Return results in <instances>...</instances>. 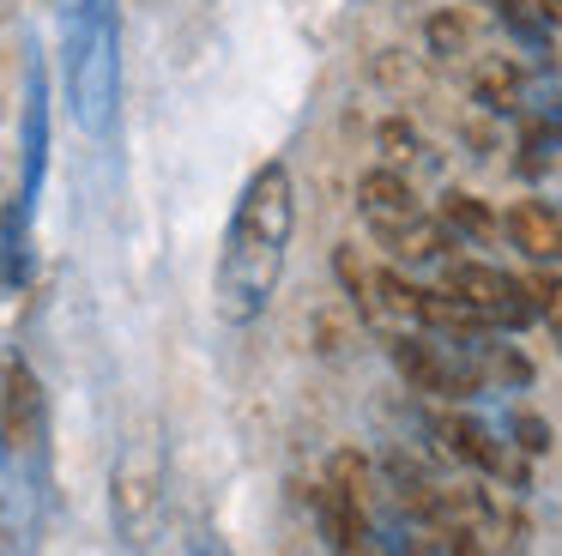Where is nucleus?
I'll return each instance as SVG.
<instances>
[{"label":"nucleus","instance_id":"1","mask_svg":"<svg viewBox=\"0 0 562 556\" xmlns=\"http://www.w3.org/2000/svg\"><path fill=\"white\" fill-rule=\"evenodd\" d=\"M296 230V193H291V169L284 164H260L248 176L243 200H236L231 236H224V260H218V314L231 326L260 321V309L272 302L284 273V248Z\"/></svg>","mask_w":562,"mask_h":556},{"label":"nucleus","instance_id":"2","mask_svg":"<svg viewBox=\"0 0 562 556\" xmlns=\"http://www.w3.org/2000/svg\"><path fill=\"white\" fill-rule=\"evenodd\" d=\"M74 31H67V103L74 121L103 140L115 127V103H122V24H115V0H79Z\"/></svg>","mask_w":562,"mask_h":556},{"label":"nucleus","instance_id":"3","mask_svg":"<svg viewBox=\"0 0 562 556\" xmlns=\"http://www.w3.org/2000/svg\"><path fill=\"white\" fill-rule=\"evenodd\" d=\"M502 230H508V242L526 260H538V266L562 260V212H550L544 200H514L508 218H502Z\"/></svg>","mask_w":562,"mask_h":556},{"label":"nucleus","instance_id":"4","mask_svg":"<svg viewBox=\"0 0 562 556\" xmlns=\"http://www.w3.org/2000/svg\"><path fill=\"white\" fill-rule=\"evenodd\" d=\"M43 164H49V73H43V60H31V91H25V188H19V200L37 205Z\"/></svg>","mask_w":562,"mask_h":556},{"label":"nucleus","instance_id":"5","mask_svg":"<svg viewBox=\"0 0 562 556\" xmlns=\"http://www.w3.org/2000/svg\"><path fill=\"white\" fill-rule=\"evenodd\" d=\"M315 508H321V526H327L333 551H363L369 544V508H363L357 490H345V483L327 478L321 496H315Z\"/></svg>","mask_w":562,"mask_h":556},{"label":"nucleus","instance_id":"6","mask_svg":"<svg viewBox=\"0 0 562 556\" xmlns=\"http://www.w3.org/2000/svg\"><path fill=\"white\" fill-rule=\"evenodd\" d=\"M375 236L387 242L400 260H441V254L453 248V230H448V218L441 224H429V218H387V224H375Z\"/></svg>","mask_w":562,"mask_h":556},{"label":"nucleus","instance_id":"7","mask_svg":"<svg viewBox=\"0 0 562 556\" xmlns=\"http://www.w3.org/2000/svg\"><path fill=\"white\" fill-rule=\"evenodd\" d=\"M417 326H436V333L448 338H484L490 333V314L472 309L465 297H453V290H424V302H417Z\"/></svg>","mask_w":562,"mask_h":556},{"label":"nucleus","instance_id":"8","mask_svg":"<svg viewBox=\"0 0 562 556\" xmlns=\"http://www.w3.org/2000/svg\"><path fill=\"white\" fill-rule=\"evenodd\" d=\"M393 363H400L405 381L424 387V393H472V387H477V375L441 369V357L429 345H417V338H393Z\"/></svg>","mask_w":562,"mask_h":556},{"label":"nucleus","instance_id":"9","mask_svg":"<svg viewBox=\"0 0 562 556\" xmlns=\"http://www.w3.org/2000/svg\"><path fill=\"white\" fill-rule=\"evenodd\" d=\"M441 435L453 442V454H460V459H472V466H484V471H502V478L526 483V466L502 454V447L490 442V430H484L477 418H448V423H441Z\"/></svg>","mask_w":562,"mask_h":556},{"label":"nucleus","instance_id":"10","mask_svg":"<svg viewBox=\"0 0 562 556\" xmlns=\"http://www.w3.org/2000/svg\"><path fill=\"white\" fill-rule=\"evenodd\" d=\"M357 200H363L369 224H387V218H412L417 212V193L412 181L400 176V169H363V181H357Z\"/></svg>","mask_w":562,"mask_h":556},{"label":"nucleus","instance_id":"11","mask_svg":"<svg viewBox=\"0 0 562 556\" xmlns=\"http://www.w3.org/2000/svg\"><path fill=\"white\" fill-rule=\"evenodd\" d=\"M520 91H526V79H520V67H514L508 55L477 60V73H472V97L490 109V115H514V109H520Z\"/></svg>","mask_w":562,"mask_h":556},{"label":"nucleus","instance_id":"12","mask_svg":"<svg viewBox=\"0 0 562 556\" xmlns=\"http://www.w3.org/2000/svg\"><path fill=\"white\" fill-rule=\"evenodd\" d=\"M333 273H339V285H345V297L357 302V309L369 314V321H375V266L363 260V248H351V242H345L339 254H333Z\"/></svg>","mask_w":562,"mask_h":556},{"label":"nucleus","instance_id":"13","mask_svg":"<svg viewBox=\"0 0 562 556\" xmlns=\"http://www.w3.org/2000/svg\"><path fill=\"white\" fill-rule=\"evenodd\" d=\"M424 43H429V55H436V60H460L465 48H472V24H465V12H453V7L429 12V19H424Z\"/></svg>","mask_w":562,"mask_h":556},{"label":"nucleus","instance_id":"14","mask_svg":"<svg viewBox=\"0 0 562 556\" xmlns=\"http://www.w3.org/2000/svg\"><path fill=\"white\" fill-rule=\"evenodd\" d=\"M441 218H448V230H465V236H490L496 230V218H490L484 200H472V193H441Z\"/></svg>","mask_w":562,"mask_h":556},{"label":"nucleus","instance_id":"15","mask_svg":"<svg viewBox=\"0 0 562 556\" xmlns=\"http://www.w3.org/2000/svg\"><path fill=\"white\" fill-rule=\"evenodd\" d=\"M375 145H381V157H387L393 169H405L417 152H424V140H417V127H412L405 115H387V121H381V127H375Z\"/></svg>","mask_w":562,"mask_h":556},{"label":"nucleus","instance_id":"16","mask_svg":"<svg viewBox=\"0 0 562 556\" xmlns=\"http://www.w3.org/2000/svg\"><path fill=\"white\" fill-rule=\"evenodd\" d=\"M327 478L345 483V490H357L369 502V490H375V466H369V454H357V447H339V454L327 459Z\"/></svg>","mask_w":562,"mask_h":556},{"label":"nucleus","instance_id":"17","mask_svg":"<svg viewBox=\"0 0 562 556\" xmlns=\"http://www.w3.org/2000/svg\"><path fill=\"white\" fill-rule=\"evenodd\" d=\"M417 302H424L417 285H405L400 273H375V309L381 314H405V321H417Z\"/></svg>","mask_w":562,"mask_h":556},{"label":"nucleus","instance_id":"18","mask_svg":"<svg viewBox=\"0 0 562 556\" xmlns=\"http://www.w3.org/2000/svg\"><path fill=\"white\" fill-rule=\"evenodd\" d=\"M520 290H526V302H532L544 321H557L562 326V278L557 273H526L520 278Z\"/></svg>","mask_w":562,"mask_h":556},{"label":"nucleus","instance_id":"19","mask_svg":"<svg viewBox=\"0 0 562 556\" xmlns=\"http://www.w3.org/2000/svg\"><path fill=\"white\" fill-rule=\"evenodd\" d=\"M514 442H520V454H550V423L532 418V411H520V418H514Z\"/></svg>","mask_w":562,"mask_h":556},{"label":"nucleus","instance_id":"20","mask_svg":"<svg viewBox=\"0 0 562 556\" xmlns=\"http://www.w3.org/2000/svg\"><path fill=\"white\" fill-rule=\"evenodd\" d=\"M490 375L508 381V387H526V381H532V363H526L520 351H496V357H490Z\"/></svg>","mask_w":562,"mask_h":556},{"label":"nucleus","instance_id":"21","mask_svg":"<svg viewBox=\"0 0 562 556\" xmlns=\"http://www.w3.org/2000/svg\"><path fill=\"white\" fill-rule=\"evenodd\" d=\"M315 345L321 351H345V326L333 314H315Z\"/></svg>","mask_w":562,"mask_h":556}]
</instances>
